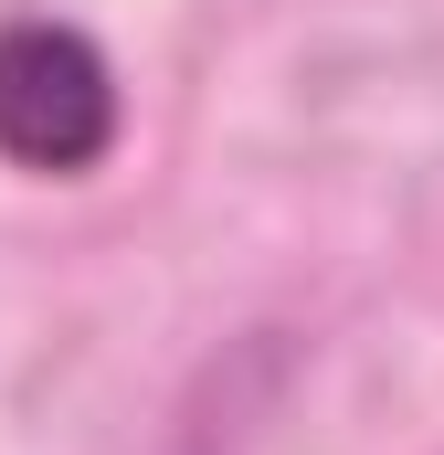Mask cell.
I'll use <instances>...</instances> for the list:
<instances>
[{
    "instance_id": "6da1fadb",
    "label": "cell",
    "mask_w": 444,
    "mask_h": 455,
    "mask_svg": "<svg viewBox=\"0 0 444 455\" xmlns=\"http://www.w3.org/2000/svg\"><path fill=\"white\" fill-rule=\"evenodd\" d=\"M127 96H116L107 43L64 11H11L0 21V170L21 180H85L107 170Z\"/></svg>"
}]
</instances>
